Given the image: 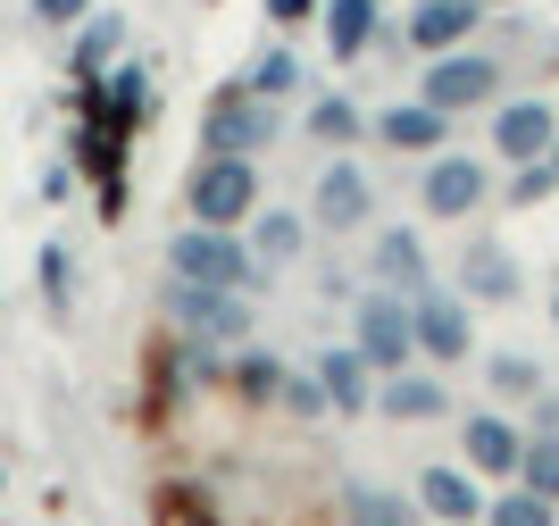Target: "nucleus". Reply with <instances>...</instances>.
Wrapping results in <instances>:
<instances>
[{
	"label": "nucleus",
	"instance_id": "0eeeda50",
	"mask_svg": "<svg viewBox=\"0 0 559 526\" xmlns=\"http://www.w3.org/2000/svg\"><path fill=\"white\" fill-rule=\"evenodd\" d=\"M492 84H501V68L476 59V50H435V68H426V101L435 109H476V101H492Z\"/></svg>",
	"mask_w": 559,
	"mask_h": 526
},
{
	"label": "nucleus",
	"instance_id": "f8f14e48",
	"mask_svg": "<svg viewBox=\"0 0 559 526\" xmlns=\"http://www.w3.org/2000/svg\"><path fill=\"white\" fill-rule=\"evenodd\" d=\"M518 459H526V435H518L510 418H467V468H485V477H518Z\"/></svg>",
	"mask_w": 559,
	"mask_h": 526
},
{
	"label": "nucleus",
	"instance_id": "2f4dec72",
	"mask_svg": "<svg viewBox=\"0 0 559 526\" xmlns=\"http://www.w3.org/2000/svg\"><path fill=\"white\" fill-rule=\"evenodd\" d=\"M34 9H43V17H75V9H84V0H34Z\"/></svg>",
	"mask_w": 559,
	"mask_h": 526
},
{
	"label": "nucleus",
	"instance_id": "9d476101",
	"mask_svg": "<svg viewBox=\"0 0 559 526\" xmlns=\"http://www.w3.org/2000/svg\"><path fill=\"white\" fill-rule=\"evenodd\" d=\"M476 201H485V167H476V160L451 151V160L426 167V209H435V218H467Z\"/></svg>",
	"mask_w": 559,
	"mask_h": 526
},
{
	"label": "nucleus",
	"instance_id": "a211bd4d",
	"mask_svg": "<svg viewBox=\"0 0 559 526\" xmlns=\"http://www.w3.org/2000/svg\"><path fill=\"white\" fill-rule=\"evenodd\" d=\"M418 510L426 518H476L485 502H476V484H467L460 468H426L418 477Z\"/></svg>",
	"mask_w": 559,
	"mask_h": 526
},
{
	"label": "nucleus",
	"instance_id": "39448f33",
	"mask_svg": "<svg viewBox=\"0 0 559 526\" xmlns=\"http://www.w3.org/2000/svg\"><path fill=\"white\" fill-rule=\"evenodd\" d=\"M359 351H368V367H401V360H418V326H409V301H401L393 284L359 301Z\"/></svg>",
	"mask_w": 559,
	"mask_h": 526
},
{
	"label": "nucleus",
	"instance_id": "f03ea898",
	"mask_svg": "<svg viewBox=\"0 0 559 526\" xmlns=\"http://www.w3.org/2000/svg\"><path fill=\"white\" fill-rule=\"evenodd\" d=\"M167 276H185V284H251V252L234 243V226H185L167 243Z\"/></svg>",
	"mask_w": 559,
	"mask_h": 526
},
{
	"label": "nucleus",
	"instance_id": "393cba45",
	"mask_svg": "<svg viewBox=\"0 0 559 526\" xmlns=\"http://www.w3.org/2000/svg\"><path fill=\"white\" fill-rule=\"evenodd\" d=\"M234 385L251 393V401H267V393H284V376H276V360H259V351H242V360H234Z\"/></svg>",
	"mask_w": 559,
	"mask_h": 526
},
{
	"label": "nucleus",
	"instance_id": "7c9ffc66",
	"mask_svg": "<svg viewBox=\"0 0 559 526\" xmlns=\"http://www.w3.org/2000/svg\"><path fill=\"white\" fill-rule=\"evenodd\" d=\"M309 9H318V0H267V17H276V25H301Z\"/></svg>",
	"mask_w": 559,
	"mask_h": 526
},
{
	"label": "nucleus",
	"instance_id": "c85d7f7f",
	"mask_svg": "<svg viewBox=\"0 0 559 526\" xmlns=\"http://www.w3.org/2000/svg\"><path fill=\"white\" fill-rule=\"evenodd\" d=\"M535 385H543V376L526 360H492V393H535Z\"/></svg>",
	"mask_w": 559,
	"mask_h": 526
},
{
	"label": "nucleus",
	"instance_id": "ddd939ff",
	"mask_svg": "<svg viewBox=\"0 0 559 526\" xmlns=\"http://www.w3.org/2000/svg\"><path fill=\"white\" fill-rule=\"evenodd\" d=\"M376 135L393 142V151H443L451 109H435V101H418V109H384V117H376Z\"/></svg>",
	"mask_w": 559,
	"mask_h": 526
},
{
	"label": "nucleus",
	"instance_id": "f3484780",
	"mask_svg": "<svg viewBox=\"0 0 559 526\" xmlns=\"http://www.w3.org/2000/svg\"><path fill=\"white\" fill-rule=\"evenodd\" d=\"M376 410L401 418V426H418V418H443V376H393V385L376 393Z\"/></svg>",
	"mask_w": 559,
	"mask_h": 526
},
{
	"label": "nucleus",
	"instance_id": "c756f323",
	"mask_svg": "<svg viewBox=\"0 0 559 526\" xmlns=\"http://www.w3.org/2000/svg\"><path fill=\"white\" fill-rule=\"evenodd\" d=\"M43 284H50V301H68V252H59V243L43 252Z\"/></svg>",
	"mask_w": 559,
	"mask_h": 526
},
{
	"label": "nucleus",
	"instance_id": "b1692460",
	"mask_svg": "<svg viewBox=\"0 0 559 526\" xmlns=\"http://www.w3.org/2000/svg\"><path fill=\"white\" fill-rule=\"evenodd\" d=\"M309 135L318 142H350L359 135V109H350V101H318V109H309Z\"/></svg>",
	"mask_w": 559,
	"mask_h": 526
},
{
	"label": "nucleus",
	"instance_id": "bb28decb",
	"mask_svg": "<svg viewBox=\"0 0 559 526\" xmlns=\"http://www.w3.org/2000/svg\"><path fill=\"white\" fill-rule=\"evenodd\" d=\"M343 510H350V518H376V526H393V518H401V502H393V493H368V484H350V493H343Z\"/></svg>",
	"mask_w": 559,
	"mask_h": 526
},
{
	"label": "nucleus",
	"instance_id": "4be33fe9",
	"mask_svg": "<svg viewBox=\"0 0 559 526\" xmlns=\"http://www.w3.org/2000/svg\"><path fill=\"white\" fill-rule=\"evenodd\" d=\"M293 84H301V59H293V50H267V59L251 68V92H267V101H284Z\"/></svg>",
	"mask_w": 559,
	"mask_h": 526
},
{
	"label": "nucleus",
	"instance_id": "423d86ee",
	"mask_svg": "<svg viewBox=\"0 0 559 526\" xmlns=\"http://www.w3.org/2000/svg\"><path fill=\"white\" fill-rule=\"evenodd\" d=\"M409 326H418V351H426V360H443V367L476 351V326H467V301L435 293V284H426V293L409 301Z\"/></svg>",
	"mask_w": 559,
	"mask_h": 526
},
{
	"label": "nucleus",
	"instance_id": "20e7f679",
	"mask_svg": "<svg viewBox=\"0 0 559 526\" xmlns=\"http://www.w3.org/2000/svg\"><path fill=\"white\" fill-rule=\"evenodd\" d=\"M267 135H276V117H267V92H251V84H226L210 101V151H267Z\"/></svg>",
	"mask_w": 559,
	"mask_h": 526
},
{
	"label": "nucleus",
	"instance_id": "5701e85b",
	"mask_svg": "<svg viewBox=\"0 0 559 526\" xmlns=\"http://www.w3.org/2000/svg\"><path fill=\"white\" fill-rule=\"evenodd\" d=\"M551 510H559V502H543L535 484H526V493H501V502H492V526H543Z\"/></svg>",
	"mask_w": 559,
	"mask_h": 526
},
{
	"label": "nucleus",
	"instance_id": "1a4fd4ad",
	"mask_svg": "<svg viewBox=\"0 0 559 526\" xmlns=\"http://www.w3.org/2000/svg\"><path fill=\"white\" fill-rule=\"evenodd\" d=\"M368 176H359V167L350 160H334L326 176H318V209H309V218H318V226H334V234H350V226H368Z\"/></svg>",
	"mask_w": 559,
	"mask_h": 526
},
{
	"label": "nucleus",
	"instance_id": "4468645a",
	"mask_svg": "<svg viewBox=\"0 0 559 526\" xmlns=\"http://www.w3.org/2000/svg\"><path fill=\"white\" fill-rule=\"evenodd\" d=\"M460 284H467V301H510L518 293V259L501 252V243H467Z\"/></svg>",
	"mask_w": 559,
	"mask_h": 526
},
{
	"label": "nucleus",
	"instance_id": "a878e982",
	"mask_svg": "<svg viewBox=\"0 0 559 526\" xmlns=\"http://www.w3.org/2000/svg\"><path fill=\"white\" fill-rule=\"evenodd\" d=\"M117 34H126V25H117V17H93V34L75 43V75H93L100 59H109V50H117Z\"/></svg>",
	"mask_w": 559,
	"mask_h": 526
},
{
	"label": "nucleus",
	"instance_id": "f257e3e1",
	"mask_svg": "<svg viewBox=\"0 0 559 526\" xmlns=\"http://www.w3.org/2000/svg\"><path fill=\"white\" fill-rule=\"evenodd\" d=\"M251 209H259V167L242 151H210L192 167V218L201 226H242Z\"/></svg>",
	"mask_w": 559,
	"mask_h": 526
},
{
	"label": "nucleus",
	"instance_id": "72a5a7b5",
	"mask_svg": "<svg viewBox=\"0 0 559 526\" xmlns=\"http://www.w3.org/2000/svg\"><path fill=\"white\" fill-rule=\"evenodd\" d=\"M551 318H559V309H551Z\"/></svg>",
	"mask_w": 559,
	"mask_h": 526
},
{
	"label": "nucleus",
	"instance_id": "cd10ccee",
	"mask_svg": "<svg viewBox=\"0 0 559 526\" xmlns=\"http://www.w3.org/2000/svg\"><path fill=\"white\" fill-rule=\"evenodd\" d=\"M284 401H293V410H309V418H326V410H334L318 376H293V385H284Z\"/></svg>",
	"mask_w": 559,
	"mask_h": 526
},
{
	"label": "nucleus",
	"instance_id": "7ed1b4c3",
	"mask_svg": "<svg viewBox=\"0 0 559 526\" xmlns=\"http://www.w3.org/2000/svg\"><path fill=\"white\" fill-rule=\"evenodd\" d=\"M167 318L192 326L201 343H234V335L251 326V309H242L234 284H185V276H176V284H167Z\"/></svg>",
	"mask_w": 559,
	"mask_h": 526
},
{
	"label": "nucleus",
	"instance_id": "dca6fc26",
	"mask_svg": "<svg viewBox=\"0 0 559 526\" xmlns=\"http://www.w3.org/2000/svg\"><path fill=\"white\" fill-rule=\"evenodd\" d=\"M318 385H326V401L334 410H368V351L350 343V351H326V360H318Z\"/></svg>",
	"mask_w": 559,
	"mask_h": 526
},
{
	"label": "nucleus",
	"instance_id": "473e14b6",
	"mask_svg": "<svg viewBox=\"0 0 559 526\" xmlns=\"http://www.w3.org/2000/svg\"><path fill=\"white\" fill-rule=\"evenodd\" d=\"M551 167H559V142H551Z\"/></svg>",
	"mask_w": 559,
	"mask_h": 526
},
{
	"label": "nucleus",
	"instance_id": "412c9836",
	"mask_svg": "<svg viewBox=\"0 0 559 526\" xmlns=\"http://www.w3.org/2000/svg\"><path fill=\"white\" fill-rule=\"evenodd\" d=\"M251 252L267 259V268H284V259L301 252V218H284V209H276V218H259V234H251Z\"/></svg>",
	"mask_w": 559,
	"mask_h": 526
},
{
	"label": "nucleus",
	"instance_id": "9b49d317",
	"mask_svg": "<svg viewBox=\"0 0 559 526\" xmlns=\"http://www.w3.org/2000/svg\"><path fill=\"white\" fill-rule=\"evenodd\" d=\"M476 17H485V0H418V17H409V43L418 50H451L476 34Z\"/></svg>",
	"mask_w": 559,
	"mask_h": 526
},
{
	"label": "nucleus",
	"instance_id": "aec40b11",
	"mask_svg": "<svg viewBox=\"0 0 559 526\" xmlns=\"http://www.w3.org/2000/svg\"><path fill=\"white\" fill-rule=\"evenodd\" d=\"M518 484H535L543 502H559V435H535L526 459H518Z\"/></svg>",
	"mask_w": 559,
	"mask_h": 526
},
{
	"label": "nucleus",
	"instance_id": "6e6552de",
	"mask_svg": "<svg viewBox=\"0 0 559 526\" xmlns=\"http://www.w3.org/2000/svg\"><path fill=\"white\" fill-rule=\"evenodd\" d=\"M551 142H559L551 101H510V109L492 117V151H510V167L518 160H551Z\"/></svg>",
	"mask_w": 559,
	"mask_h": 526
},
{
	"label": "nucleus",
	"instance_id": "6ab92c4d",
	"mask_svg": "<svg viewBox=\"0 0 559 526\" xmlns=\"http://www.w3.org/2000/svg\"><path fill=\"white\" fill-rule=\"evenodd\" d=\"M368 34H376V0H326V43H334V59H359Z\"/></svg>",
	"mask_w": 559,
	"mask_h": 526
},
{
	"label": "nucleus",
	"instance_id": "2eb2a0df",
	"mask_svg": "<svg viewBox=\"0 0 559 526\" xmlns=\"http://www.w3.org/2000/svg\"><path fill=\"white\" fill-rule=\"evenodd\" d=\"M376 276H384L393 293H426V252H418V234H409V226L376 234Z\"/></svg>",
	"mask_w": 559,
	"mask_h": 526
}]
</instances>
